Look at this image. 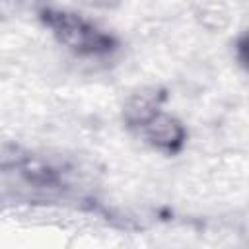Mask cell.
Segmentation results:
<instances>
[{"mask_svg": "<svg viewBox=\"0 0 249 249\" xmlns=\"http://www.w3.org/2000/svg\"><path fill=\"white\" fill-rule=\"evenodd\" d=\"M39 18L53 31V35L76 54L99 56L113 53L117 47V39L111 33L82 14L47 6L39 10Z\"/></svg>", "mask_w": 249, "mask_h": 249, "instance_id": "1", "label": "cell"}, {"mask_svg": "<svg viewBox=\"0 0 249 249\" xmlns=\"http://www.w3.org/2000/svg\"><path fill=\"white\" fill-rule=\"evenodd\" d=\"M134 128L138 130V134L148 144H152L154 148L163 150L167 154L179 152L183 148V144H185V128H183V124L175 117H171L167 113H161L160 109L154 111L148 119H144Z\"/></svg>", "mask_w": 249, "mask_h": 249, "instance_id": "2", "label": "cell"}]
</instances>
